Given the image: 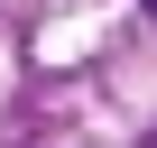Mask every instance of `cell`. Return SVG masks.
Segmentation results:
<instances>
[{"label":"cell","mask_w":157,"mask_h":148,"mask_svg":"<svg viewBox=\"0 0 157 148\" xmlns=\"http://www.w3.org/2000/svg\"><path fill=\"white\" fill-rule=\"evenodd\" d=\"M148 19H157V0H148Z\"/></svg>","instance_id":"6da1fadb"}]
</instances>
